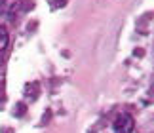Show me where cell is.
<instances>
[{
    "mask_svg": "<svg viewBox=\"0 0 154 133\" xmlns=\"http://www.w3.org/2000/svg\"><path fill=\"white\" fill-rule=\"evenodd\" d=\"M112 129H114V133H133L135 131V120L129 116V114L124 112L114 120Z\"/></svg>",
    "mask_w": 154,
    "mask_h": 133,
    "instance_id": "1",
    "label": "cell"
},
{
    "mask_svg": "<svg viewBox=\"0 0 154 133\" xmlns=\"http://www.w3.org/2000/svg\"><path fill=\"white\" fill-rule=\"evenodd\" d=\"M10 44V32L4 25H0V51H4Z\"/></svg>",
    "mask_w": 154,
    "mask_h": 133,
    "instance_id": "2",
    "label": "cell"
},
{
    "mask_svg": "<svg viewBox=\"0 0 154 133\" xmlns=\"http://www.w3.org/2000/svg\"><path fill=\"white\" fill-rule=\"evenodd\" d=\"M4 2H6V0H0V4H4Z\"/></svg>",
    "mask_w": 154,
    "mask_h": 133,
    "instance_id": "3",
    "label": "cell"
},
{
    "mask_svg": "<svg viewBox=\"0 0 154 133\" xmlns=\"http://www.w3.org/2000/svg\"><path fill=\"white\" fill-rule=\"evenodd\" d=\"M152 91H154V84H152Z\"/></svg>",
    "mask_w": 154,
    "mask_h": 133,
    "instance_id": "4",
    "label": "cell"
}]
</instances>
